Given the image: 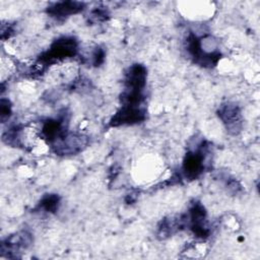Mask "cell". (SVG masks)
I'll return each mask as SVG.
<instances>
[{
    "mask_svg": "<svg viewBox=\"0 0 260 260\" xmlns=\"http://www.w3.org/2000/svg\"><path fill=\"white\" fill-rule=\"evenodd\" d=\"M77 48L78 44L74 38L63 37L56 40L51 47L40 56L38 69L41 71L49 64L74 57L77 54Z\"/></svg>",
    "mask_w": 260,
    "mask_h": 260,
    "instance_id": "1",
    "label": "cell"
},
{
    "mask_svg": "<svg viewBox=\"0 0 260 260\" xmlns=\"http://www.w3.org/2000/svg\"><path fill=\"white\" fill-rule=\"evenodd\" d=\"M87 145V137L80 133L66 132L52 143L55 152L59 155H73L83 150Z\"/></svg>",
    "mask_w": 260,
    "mask_h": 260,
    "instance_id": "2",
    "label": "cell"
},
{
    "mask_svg": "<svg viewBox=\"0 0 260 260\" xmlns=\"http://www.w3.org/2000/svg\"><path fill=\"white\" fill-rule=\"evenodd\" d=\"M185 223L196 237L206 238L209 234V229L206 221V211L203 205L199 202L193 203L189 209V213L185 215Z\"/></svg>",
    "mask_w": 260,
    "mask_h": 260,
    "instance_id": "3",
    "label": "cell"
},
{
    "mask_svg": "<svg viewBox=\"0 0 260 260\" xmlns=\"http://www.w3.org/2000/svg\"><path fill=\"white\" fill-rule=\"evenodd\" d=\"M218 117L225 126L226 131L237 135L242 129V114L240 108L234 103H225L218 109Z\"/></svg>",
    "mask_w": 260,
    "mask_h": 260,
    "instance_id": "4",
    "label": "cell"
},
{
    "mask_svg": "<svg viewBox=\"0 0 260 260\" xmlns=\"http://www.w3.org/2000/svg\"><path fill=\"white\" fill-rule=\"evenodd\" d=\"M31 243V236L25 231L16 233L6 238L1 244V254L3 256L13 258L17 257V254L21 250L26 249Z\"/></svg>",
    "mask_w": 260,
    "mask_h": 260,
    "instance_id": "5",
    "label": "cell"
},
{
    "mask_svg": "<svg viewBox=\"0 0 260 260\" xmlns=\"http://www.w3.org/2000/svg\"><path fill=\"white\" fill-rule=\"evenodd\" d=\"M145 119V111L141 106H122V108L111 119V126L133 125L142 122Z\"/></svg>",
    "mask_w": 260,
    "mask_h": 260,
    "instance_id": "6",
    "label": "cell"
},
{
    "mask_svg": "<svg viewBox=\"0 0 260 260\" xmlns=\"http://www.w3.org/2000/svg\"><path fill=\"white\" fill-rule=\"evenodd\" d=\"M205 146L203 143L201 147L196 151L188 152L184 158L183 162V172L186 178L189 180L197 179L204 169V158H205Z\"/></svg>",
    "mask_w": 260,
    "mask_h": 260,
    "instance_id": "7",
    "label": "cell"
},
{
    "mask_svg": "<svg viewBox=\"0 0 260 260\" xmlns=\"http://www.w3.org/2000/svg\"><path fill=\"white\" fill-rule=\"evenodd\" d=\"M146 68L141 64L129 67L125 77V90L142 92L146 84Z\"/></svg>",
    "mask_w": 260,
    "mask_h": 260,
    "instance_id": "8",
    "label": "cell"
},
{
    "mask_svg": "<svg viewBox=\"0 0 260 260\" xmlns=\"http://www.w3.org/2000/svg\"><path fill=\"white\" fill-rule=\"evenodd\" d=\"M84 4L82 2L76 1H63L57 2L50 5L47 9L49 15L55 18H64L69 15L76 14L83 9Z\"/></svg>",
    "mask_w": 260,
    "mask_h": 260,
    "instance_id": "9",
    "label": "cell"
},
{
    "mask_svg": "<svg viewBox=\"0 0 260 260\" xmlns=\"http://www.w3.org/2000/svg\"><path fill=\"white\" fill-rule=\"evenodd\" d=\"M60 198L56 194H47L40 201L39 207L47 212H55L58 209Z\"/></svg>",
    "mask_w": 260,
    "mask_h": 260,
    "instance_id": "10",
    "label": "cell"
},
{
    "mask_svg": "<svg viewBox=\"0 0 260 260\" xmlns=\"http://www.w3.org/2000/svg\"><path fill=\"white\" fill-rule=\"evenodd\" d=\"M11 114V105L10 102L6 99H1L0 102V115H1V121L4 123Z\"/></svg>",
    "mask_w": 260,
    "mask_h": 260,
    "instance_id": "11",
    "label": "cell"
},
{
    "mask_svg": "<svg viewBox=\"0 0 260 260\" xmlns=\"http://www.w3.org/2000/svg\"><path fill=\"white\" fill-rule=\"evenodd\" d=\"M104 59H105V52L102 48L100 47H96L91 55H90V62L92 65L94 66H100L103 62H104Z\"/></svg>",
    "mask_w": 260,
    "mask_h": 260,
    "instance_id": "12",
    "label": "cell"
},
{
    "mask_svg": "<svg viewBox=\"0 0 260 260\" xmlns=\"http://www.w3.org/2000/svg\"><path fill=\"white\" fill-rule=\"evenodd\" d=\"M107 16H108L107 11H106V10H103V9H100V8L93 10L92 13H91V18L94 19L95 21H96V20H98V21H100V20H101V21H102V20H105V19L107 18Z\"/></svg>",
    "mask_w": 260,
    "mask_h": 260,
    "instance_id": "13",
    "label": "cell"
}]
</instances>
